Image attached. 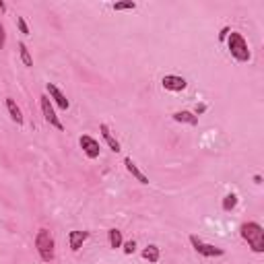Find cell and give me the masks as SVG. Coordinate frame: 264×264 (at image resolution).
Wrapping results in <instances>:
<instances>
[{
  "instance_id": "1",
  "label": "cell",
  "mask_w": 264,
  "mask_h": 264,
  "mask_svg": "<svg viewBox=\"0 0 264 264\" xmlns=\"http://www.w3.org/2000/svg\"><path fill=\"white\" fill-rule=\"evenodd\" d=\"M239 235L244 241H248V246L254 254H262L264 252V229L260 223L256 221H248V223H241L239 227Z\"/></svg>"
},
{
  "instance_id": "2",
  "label": "cell",
  "mask_w": 264,
  "mask_h": 264,
  "mask_svg": "<svg viewBox=\"0 0 264 264\" xmlns=\"http://www.w3.org/2000/svg\"><path fill=\"white\" fill-rule=\"evenodd\" d=\"M35 250L43 262H52L56 256V241L50 229H39L35 235Z\"/></svg>"
},
{
  "instance_id": "3",
  "label": "cell",
  "mask_w": 264,
  "mask_h": 264,
  "mask_svg": "<svg viewBox=\"0 0 264 264\" xmlns=\"http://www.w3.org/2000/svg\"><path fill=\"white\" fill-rule=\"evenodd\" d=\"M225 41H227V46H229L231 56H233L237 62H250L252 52H250V48H248V41L244 39V35L237 33V31H229V35H227Z\"/></svg>"
},
{
  "instance_id": "4",
  "label": "cell",
  "mask_w": 264,
  "mask_h": 264,
  "mask_svg": "<svg viewBox=\"0 0 264 264\" xmlns=\"http://www.w3.org/2000/svg\"><path fill=\"white\" fill-rule=\"evenodd\" d=\"M190 244L194 248L196 254H201L205 258H221L225 256V250L219 248V246H213V244H207V241H203L198 235H190Z\"/></svg>"
},
{
  "instance_id": "5",
  "label": "cell",
  "mask_w": 264,
  "mask_h": 264,
  "mask_svg": "<svg viewBox=\"0 0 264 264\" xmlns=\"http://www.w3.org/2000/svg\"><path fill=\"white\" fill-rule=\"evenodd\" d=\"M39 105H41V114H43V118H46V122L50 126H54L56 130H64V124L56 116V109H54V105H52V101H50L48 95H41L39 97Z\"/></svg>"
},
{
  "instance_id": "6",
  "label": "cell",
  "mask_w": 264,
  "mask_h": 264,
  "mask_svg": "<svg viewBox=\"0 0 264 264\" xmlns=\"http://www.w3.org/2000/svg\"><path fill=\"white\" fill-rule=\"evenodd\" d=\"M161 85H163V89H167V91L180 93V91H184L188 87V81L184 77H178V75H165L161 79Z\"/></svg>"
},
{
  "instance_id": "7",
  "label": "cell",
  "mask_w": 264,
  "mask_h": 264,
  "mask_svg": "<svg viewBox=\"0 0 264 264\" xmlns=\"http://www.w3.org/2000/svg\"><path fill=\"white\" fill-rule=\"evenodd\" d=\"M79 145H81V149H83V153L89 159H97L99 157V143L93 139V137H89V135H83L81 139H79Z\"/></svg>"
},
{
  "instance_id": "8",
  "label": "cell",
  "mask_w": 264,
  "mask_h": 264,
  "mask_svg": "<svg viewBox=\"0 0 264 264\" xmlns=\"http://www.w3.org/2000/svg\"><path fill=\"white\" fill-rule=\"evenodd\" d=\"M46 91H48L46 95L50 97V101H54V103H56L60 109H64V112H66V109L71 107V101L66 99V95H64V93L58 89V87H56L54 83H48V85H46Z\"/></svg>"
},
{
  "instance_id": "9",
  "label": "cell",
  "mask_w": 264,
  "mask_h": 264,
  "mask_svg": "<svg viewBox=\"0 0 264 264\" xmlns=\"http://www.w3.org/2000/svg\"><path fill=\"white\" fill-rule=\"evenodd\" d=\"M7 109H9V116L15 124L19 126H23L25 124V118H23V112H21V107L17 105V101L13 97H7Z\"/></svg>"
},
{
  "instance_id": "10",
  "label": "cell",
  "mask_w": 264,
  "mask_h": 264,
  "mask_svg": "<svg viewBox=\"0 0 264 264\" xmlns=\"http://www.w3.org/2000/svg\"><path fill=\"white\" fill-rule=\"evenodd\" d=\"M87 239H89V231H71V233H69L71 250H73V252H79Z\"/></svg>"
},
{
  "instance_id": "11",
  "label": "cell",
  "mask_w": 264,
  "mask_h": 264,
  "mask_svg": "<svg viewBox=\"0 0 264 264\" xmlns=\"http://www.w3.org/2000/svg\"><path fill=\"white\" fill-rule=\"evenodd\" d=\"M124 165H126L128 173H130V175H132V178H135L137 182H141V184H145V186L149 184V178H147V175H145V173L139 169V165H137L135 161H132L130 157H126V159H124Z\"/></svg>"
},
{
  "instance_id": "12",
  "label": "cell",
  "mask_w": 264,
  "mask_h": 264,
  "mask_svg": "<svg viewBox=\"0 0 264 264\" xmlns=\"http://www.w3.org/2000/svg\"><path fill=\"white\" fill-rule=\"evenodd\" d=\"M99 132H101V137H103V141L107 143V147L112 149L114 153H120L122 149H120V143L114 139V135L109 132V128H107V124H99Z\"/></svg>"
},
{
  "instance_id": "13",
  "label": "cell",
  "mask_w": 264,
  "mask_h": 264,
  "mask_svg": "<svg viewBox=\"0 0 264 264\" xmlns=\"http://www.w3.org/2000/svg\"><path fill=\"white\" fill-rule=\"evenodd\" d=\"M149 264H157L159 262V258H161V252H159V248L155 246V244H149L145 250H143V254H141Z\"/></svg>"
},
{
  "instance_id": "14",
  "label": "cell",
  "mask_w": 264,
  "mask_h": 264,
  "mask_svg": "<svg viewBox=\"0 0 264 264\" xmlns=\"http://www.w3.org/2000/svg\"><path fill=\"white\" fill-rule=\"evenodd\" d=\"M173 120L180 122V124H190V126H196V124H198V118H196L192 112H186V109H182V112H175V114H173Z\"/></svg>"
},
{
  "instance_id": "15",
  "label": "cell",
  "mask_w": 264,
  "mask_h": 264,
  "mask_svg": "<svg viewBox=\"0 0 264 264\" xmlns=\"http://www.w3.org/2000/svg\"><path fill=\"white\" fill-rule=\"evenodd\" d=\"M107 239H109V248H122V244H124V239H122V231L120 229H109L107 231Z\"/></svg>"
},
{
  "instance_id": "16",
  "label": "cell",
  "mask_w": 264,
  "mask_h": 264,
  "mask_svg": "<svg viewBox=\"0 0 264 264\" xmlns=\"http://www.w3.org/2000/svg\"><path fill=\"white\" fill-rule=\"evenodd\" d=\"M19 54H21V60H23V64L27 66V69H31L33 66V58H31V52L27 50V46L23 41H19Z\"/></svg>"
},
{
  "instance_id": "17",
  "label": "cell",
  "mask_w": 264,
  "mask_h": 264,
  "mask_svg": "<svg viewBox=\"0 0 264 264\" xmlns=\"http://www.w3.org/2000/svg\"><path fill=\"white\" fill-rule=\"evenodd\" d=\"M235 207H237V194H233V192H231V194H227V196L223 198L221 209H223L225 213H231Z\"/></svg>"
},
{
  "instance_id": "18",
  "label": "cell",
  "mask_w": 264,
  "mask_h": 264,
  "mask_svg": "<svg viewBox=\"0 0 264 264\" xmlns=\"http://www.w3.org/2000/svg\"><path fill=\"white\" fill-rule=\"evenodd\" d=\"M135 9H137V3H132V0H122V3L114 5V11H135Z\"/></svg>"
},
{
  "instance_id": "19",
  "label": "cell",
  "mask_w": 264,
  "mask_h": 264,
  "mask_svg": "<svg viewBox=\"0 0 264 264\" xmlns=\"http://www.w3.org/2000/svg\"><path fill=\"white\" fill-rule=\"evenodd\" d=\"M122 248H124V254H135V250H137V241L135 239H130V241H124L122 244Z\"/></svg>"
},
{
  "instance_id": "20",
  "label": "cell",
  "mask_w": 264,
  "mask_h": 264,
  "mask_svg": "<svg viewBox=\"0 0 264 264\" xmlns=\"http://www.w3.org/2000/svg\"><path fill=\"white\" fill-rule=\"evenodd\" d=\"M17 27H19V31L23 33V35H29V27H27V23H25L23 17H17Z\"/></svg>"
},
{
  "instance_id": "21",
  "label": "cell",
  "mask_w": 264,
  "mask_h": 264,
  "mask_svg": "<svg viewBox=\"0 0 264 264\" xmlns=\"http://www.w3.org/2000/svg\"><path fill=\"white\" fill-rule=\"evenodd\" d=\"M5 46H7V29L0 23V50H5Z\"/></svg>"
},
{
  "instance_id": "22",
  "label": "cell",
  "mask_w": 264,
  "mask_h": 264,
  "mask_svg": "<svg viewBox=\"0 0 264 264\" xmlns=\"http://www.w3.org/2000/svg\"><path fill=\"white\" fill-rule=\"evenodd\" d=\"M205 112H207V105H205V103H201V105H196V109H194V116L198 118V116L205 114Z\"/></svg>"
},
{
  "instance_id": "23",
  "label": "cell",
  "mask_w": 264,
  "mask_h": 264,
  "mask_svg": "<svg viewBox=\"0 0 264 264\" xmlns=\"http://www.w3.org/2000/svg\"><path fill=\"white\" fill-rule=\"evenodd\" d=\"M227 35H229V27H223V29H221V33H219V39L225 41V39H227Z\"/></svg>"
},
{
  "instance_id": "24",
  "label": "cell",
  "mask_w": 264,
  "mask_h": 264,
  "mask_svg": "<svg viewBox=\"0 0 264 264\" xmlns=\"http://www.w3.org/2000/svg\"><path fill=\"white\" fill-rule=\"evenodd\" d=\"M0 11H7V5L3 3V0H0Z\"/></svg>"
}]
</instances>
